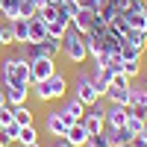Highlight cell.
Segmentation results:
<instances>
[{"label":"cell","instance_id":"cell-9","mask_svg":"<svg viewBox=\"0 0 147 147\" xmlns=\"http://www.w3.org/2000/svg\"><path fill=\"white\" fill-rule=\"evenodd\" d=\"M103 124L106 127H127V106L109 103L106 106V115H103Z\"/></svg>","mask_w":147,"mask_h":147},{"label":"cell","instance_id":"cell-42","mask_svg":"<svg viewBox=\"0 0 147 147\" xmlns=\"http://www.w3.org/2000/svg\"><path fill=\"white\" fill-rule=\"evenodd\" d=\"M144 88H147V80H144Z\"/></svg>","mask_w":147,"mask_h":147},{"label":"cell","instance_id":"cell-28","mask_svg":"<svg viewBox=\"0 0 147 147\" xmlns=\"http://www.w3.org/2000/svg\"><path fill=\"white\" fill-rule=\"evenodd\" d=\"M15 44V32H12V24H3L0 27V47H12Z\"/></svg>","mask_w":147,"mask_h":147},{"label":"cell","instance_id":"cell-18","mask_svg":"<svg viewBox=\"0 0 147 147\" xmlns=\"http://www.w3.org/2000/svg\"><path fill=\"white\" fill-rule=\"evenodd\" d=\"M124 41H129L138 53H144V50H147V32H144V30H132V27H129V30H127V35H124Z\"/></svg>","mask_w":147,"mask_h":147},{"label":"cell","instance_id":"cell-3","mask_svg":"<svg viewBox=\"0 0 147 147\" xmlns=\"http://www.w3.org/2000/svg\"><path fill=\"white\" fill-rule=\"evenodd\" d=\"M62 53L71 59L74 65H82L85 59H88V50H85V38L74 30V27H68L65 30V38H62Z\"/></svg>","mask_w":147,"mask_h":147},{"label":"cell","instance_id":"cell-12","mask_svg":"<svg viewBox=\"0 0 147 147\" xmlns=\"http://www.w3.org/2000/svg\"><path fill=\"white\" fill-rule=\"evenodd\" d=\"M59 112H62V115H68L71 121H82V115H85V106L77 100V97H65V103L59 106Z\"/></svg>","mask_w":147,"mask_h":147},{"label":"cell","instance_id":"cell-16","mask_svg":"<svg viewBox=\"0 0 147 147\" xmlns=\"http://www.w3.org/2000/svg\"><path fill=\"white\" fill-rule=\"evenodd\" d=\"M129 88H115V85H109V91H106L103 100L106 103H118V106H129Z\"/></svg>","mask_w":147,"mask_h":147},{"label":"cell","instance_id":"cell-31","mask_svg":"<svg viewBox=\"0 0 147 147\" xmlns=\"http://www.w3.org/2000/svg\"><path fill=\"white\" fill-rule=\"evenodd\" d=\"M85 147H112V144H109V138L103 132H97V136H88V144Z\"/></svg>","mask_w":147,"mask_h":147},{"label":"cell","instance_id":"cell-11","mask_svg":"<svg viewBox=\"0 0 147 147\" xmlns=\"http://www.w3.org/2000/svg\"><path fill=\"white\" fill-rule=\"evenodd\" d=\"M3 94H6V103L9 106H21V103H27L30 85H6L3 82Z\"/></svg>","mask_w":147,"mask_h":147},{"label":"cell","instance_id":"cell-41","mask_svg":"<svg viewBox=\"0 0 147 147\" xmlns=\"http://www.w3.org/2000/svg\"><path fill=\"white\" fill-rule=\"evenodd\" d=\"M0 132H3V124H0Z\"/></svg>","mask_w":147,"mask_h":147},{"label":"cell","instance_id":"cell-10","mask_svg":"<svg viewBox=\"0 0 147 147\" xmlns=\"http://www.w3.org/2000/svg\"><path fill=\"white\" fill-rule=\"evenodd\" d=\"M103 136L109 138V144L118 147V144H132V132L127 127H103Z\"/></svg>","mask_w":147,"mask_h":147},{"label":"cell","instance_id":"cell-17","mask_svg":"<svg viewBox=\"0 0 147 147\" xmlns=\"http://www.w3.org/2000/svg\"><path fill=\"white\" fill-rule=\"evenodd\" d=\"M30 21V41H44L47 38V24L38 18V15H32V18H27Z\"/></svg>","mask_w":147,"mask_h":147},{"label":"cell","instance_id":"cell-4","mask_svg":"<svg viewBox=\"0 0 147 147\" xmlns=\"http://www.w3.org/2000/svg\"><path fill=\"white\" fill-rule=\"evenodd\" d=\"M74 97L88 109L94 100H100L97 97V91H94V82H91V74H85V71H80L77 74V82H74Z\"/></svg>","mask_w":147,"mask_h":147},{"label":"cell","instance_id":"cell-30","mask_svg":"<svg viewBox=\"0 0 147 147\" xmlns=\"http://www.w3.org/2000/svg\"><path fill=\"white\" fill-rule=\"evenodd\" d=\"M121 74H127V77H138L141 74V59H136V62H124V68H121Z\"/></svg>","mask_w":147,"mask_h":147},{"label":"cell","instance_id":"cell-35","mask_svg":"<svg viewBox=\"0 0 147 147\" xmlns=\"http://www.w3.org/2000/svg\"><path fill=\"white\" fill-rule=\"evenodd\" d=\"M9 121H15V115H12V106H0V124H9Z\"/></svg>","mask_w":147,"mask_h":147},{"label":"cell","instance_id":"cell-5","mask_svg":"<svg viewBox=\"0 0 147 147\" xmlns=\"http://www.w3.org/2000/svg\"><path fill=\"white\" fill-rule=\"evenodd\" d=\"M53 74H56V59H50V56L32 59L30 62V85L32 82H44L47 77H53Z\"/></svg>","mask_w":147,"mask_h":147},{"label":"cell","instance_id":"cell-13","mask_svg":"<svg viewBox=\"0 0 147 147\" xmlns=\"http://www.w3.org/2000/svg\"><path fill=\"white\" fill-rule=\"evenodd\" d=\"M129 109H136V112L147 115V88H144V85L129 88Z\"/></svg>","mask_w":147,"mask_h":147},{"label":"cell","instance_id":"cell-7","mask_svg":"<svg viewBox=\"0 0 147 147\" xmlns=\"http://www.w3.org/2000/svg\"><path fill=\"white\" fill-rule=\"evenodd\" d=\"M62 138H65L71 147H85V144H88V129L82 127V121H74V124L68 127V132H65Z\"/></svg>","mask_w":147,"mask_h":147},{"label":"cell","instance_id":"cell-32","mask_svg":"<svg viewBox=\"0 0 147 147\" xmlns=\"http://www.w3.org/2000/svg\"><path fill=\"white\" fill-rule=\"evenodd\" d=\"M109 85H115V88H129V77H127V74H112Z\"/></svg>","mask_w":147,"mask_h":147},{"label":"cell","instance_id":"cell-8","mask_svg":"<svg viewBox=\"0 0 147 147\" xmlns=\"http://www.w3.org/2000/svg\"><path fill=\"white\" fill-rule=\"evenodd\" d=\"M94 21H97V12H88V9H82V6H80V12L71 18V27L77 30L80 35H85V32L94 27Z\"/></svg>","mask_w":147,"mask_h":147},{"label":"cell","instance_id":"cell-37","mask_svg":"<svg viewBox=\"0 0 147 147\" xmlns=\"http://www.w3.org/2000/svg\"><path fill=\"white\" fill-rule=\"evenodd\" d=\"M0 106H9V103H6V94H3V88H0Z\"/></svg>","mask_w":147,"mask_h":147},{"label":"cell","instance_id":"cell-27","mask_svg":"<svg viewBox=\"0 0 147 147\" xmlns=\"http://www.w3.org/2000/svg\"><path fill=\"white\" fill-rule=\"evenodd\" d=\"M121 59H124V62H136V59H141V53L129 41H124V44H121Z\"/></svg>","mask_w":147,"mask_h":147},{"label":"cell","instance_id":"cell-22","mask_svg":"<svg viewBox=\"0 0 147 147\" xmlns=\"http://www.w3.org/2000/svg\"><path fill=\"white\" fill-rule=\"evenodd\" d=\"M44 24H50V21H59V3H44L38 12H35Z\"/></svg>","mask_w":147,"mask_h":147},{"label":"cell","instance_id":"cell-2","mask_svg":"<svg viewBox=\"0 0 147 147\" xmlns=\"http://www.w3.org/2000/svg\"><path fill=\"white\" fill-rule=\"evenodd\" d=\"M0 77L6 85H30V62L21 56H6L0 62Z\"/></svg>","mask_w":147,"mask_h":147},{"label":"cell","instance_id":"cell-39","mask_svg":"<svg viewBox=\"0 0 147 147\" xmlns=\"http://www.w3.org/2000/svg\"><path fill=\"white\" fill-rule=\"evenodd\" d=\"M62 3H77V0H62Z\"/></svg>","mask_w":147,"mask_h":147},{"label":"cell","instance_id":"cell-21","mask_svg":"<svg viewBox=\"0 0 147 147\" xmlns=\"http://www.w3.org/2000/svg\"><path fill=\"white\" fill-rule=\"evenodd\" d=\"M82 127L88 129V136H97V132H103V118H97V115H82Z\"/></svg>","mask_w":147,"mask_h":147},{"label":"cell","instance_id":"cell-23","mask_svg":"<svg viewBox=\"0 0 147 147\" xmlns=\"http://www.w3.org/2000/svg\"><path fill=\"white\" fill-rule=\"evenodd\" d=\"M71 27V24H62V21H50L47 24V38H56V41H62L65 38V30Z\"/></svg>","mask_w":147,"mask_h":147},{"label":"cell","instance_id":"cell-33","mask_svg":"<svg viewBox=\"0 0 147 147\" xmlns=\"http://www.w3.org/2000/svg\"><path fill=\"white\" fill-rule=\"evenodd\" d=\"M77 3H80L82 9H88V12H100L106 0H77Z\"/></svg>","mask_w":147,"mask_h":147},{"label":"cell","instance_id":"cell-19","mask_svg":"<svg viewBox=\"0 0 147 147\" xmlns=\"http://www.w3.org/2000/svg\"><path fill=\"white\" fill-rule=\"evenodd\" d=\"M12 115H15V124H18V127H30V124H32V112L27 109V103L12 106Z\"/></svg>","mask_w":147,"mask_h":147},{"label":"cell","instance_id":"cell-36","mask_svg":"<svg viewBox=\"0 0 147 147\" xmlns=\"http://www.w3.org/2000/svg\"><path fill=\"white\" fill-rule=\"evenodd\" d=\"M53 147H71V144H68L65 138H56V141H53Z\"/></svg>","mask_w":147,"mask_h":147},{"label":"cell","instance_id":"cell-25","mask_svg":"<svg viewBox=\"0 0 147 147\" xmlns=\"http://www.w3.org/2000/svg\"><path fill=\"white\" fill-rule=\"evenodd\" d=\"M32 141H41L38 132H35V127H32V124H30V127H21V132H18V144H32Z\"/></svg>","mask_w":147,"mask_h":147},{"label":"cell","instance_id":"cell-24","mask_svg":"<svg viewBox=\"0 0 147 147\" xmlns=\"http://www.w3.org/2000/svg\"><path fill=\"white\" fill-rule=\"evenodd\" d=\"M18 132H21V127L15 124V121H9V124L3 127V132H0V138H3V144H12V141H18Z\"/></svg>","mask_w":147,"mask_h":147},{"label":"cell","instance_id":"cell-40","mask_svg":"<svg viewBox=\"0 0 147 147\" xmlns=\"http://www.w3.org/2000/svg\"><path fill=\"white\" fill-rule=\"evenodd\" d=\"M0 147H6V144H3V138H0Z\"/></svg>","mask_w":147,"mask_h":147},{"label":"cell","instance_id":"cell-26","mask_svg":"<svg viewBox=\"0 0 147 147\" xmlns=\"http://www.w3.org/2000/svg\"><path fill=\"white\" fill-rule=\"evenodd\" d=\"M0 15L9 18V21H15V18H18V0H3V6H0Z\"/></svg>","mask_w":147,"mask_h":147},{"label":"cell","instance_id":"cell-1","mask_svg":"<svg viewBox=\"0 0 147 147\" xmlns=\"http://www.w3.org/2000/svg\"><path fill=\"white\" fill-rule=\"evenodd\" d=\"M32 94L38 103H50V100H65L68 94V80L65 74H53V77H47L44 82H32Z\"/></svg>","mask_w":147,"mask_h":147},{"label":"cell","instance_id":"cell-15","mask_svg":"<svg viewBox=\"0 0 147 147\" xmlns=\"http://www.w3.org/2000/svg\"><path fill=\"white\" fill-rule=\"evenodd\" d=\"M9 24H12V32H15V44H27L30 41V21L27 18H15Z\"/></svg>","mask_w":147,"mask_h":147},{"label":"cell","instance_id":"cell-34","mask_svg":"<svg viewBox=\"0 0 147 147\" xmlns=\"http://www.w3.org/2000/svg\"><path fill=\"white\" fill-rule=\"evenodd\" d=\"M129 147H147V127L138 132V136H132V144Z\"/></svg>","mask_w":147,"mask_h":147},{"label":"cell","instance_id":"cell-6","mask_svg":"<svg viewBox=\"0 0 147 147\" xmlns=\"http://www.w3.org/2000/svg\"><path fill=\"white\" fill-rule=\"evenodd\" d=\"M74 124V121L68 118V115H62L59 109H53V112H47V118H44V129L50 132V136H56V138H62L65 132H68V127Z\"/></svg>","mask_w":147,"mask_h":147},{"label":"cell","instance_id":"cell-38","mask_svg":"<svg viewBox=\"0 0 147 147\" xmlns=\"http://www.w3.org/2000/svg\"><path fill=\"white\" fill-rule=\"evenodd\" d=\"M21 147H41V141H32V144H21Z\"/></svg>","mask_w":147,"mask_h":147},{"label":"cell","instance_id":"cell-20","mask_svg":"<svg viewBox=\"0 0 147 147\" xmlns=\"http://www.w3.org/2000/svg\"><path fill=\"white\" fill-rule=\"evenodd\" d=\"M124 18L132 30H144L147 32V12H124Z\"/></svg>","mask_w":147,"mask_h":147},{"label":"cell","instance_id":"cell-29","mask_svg":"<svg viewBox=\"0 0 147 147\" xmlns=\"http://www.w3.org/2000/svg\"><path fill=\"white\" fill-rule=\"evenodd\" d=\"M44 53L50 56V59H56L59 53H62V41H56V38H44Z\"/></svg>","mask_w":147,"mask_h":147},{"label":"cell","instance_id":"cell-14","mask_svg":"<svg viewBox=\"0 0 147 147\" xmlns=\"http://www.w3.org/2000/svg\"><path fill=\"white\" fill-rule=\"evenodd\" d=\"M144 127H147V115H141V112H136V109L127 106V129L132 132V136H138Z\"/></svg>","mask_w":147,"mask_h":147}]
</instances>
